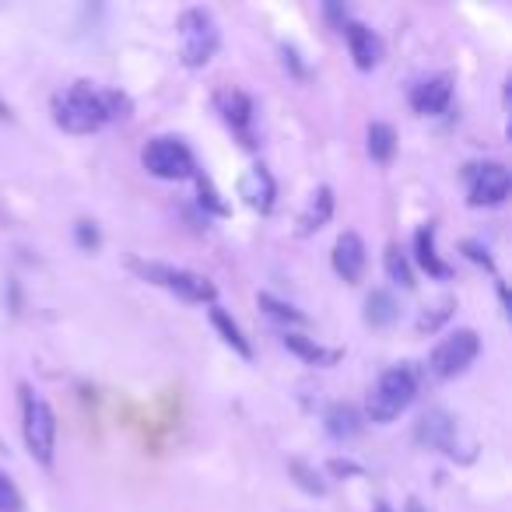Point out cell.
<instances>
[{"label":"cell","mask_w":512,"mask_h":512,"mask_svg":"<svg viewBox=\"0 0 512 512\" xmlns=\"http://www.w3.org/2000/svg\"><path fill=\"white\" fill-rule=\"evenodd\" d=\"M414 253H418V264L425 267L432 278H449V267L442 264L439 253H435V225L418 228V235H414Z\"/></svg>","instance_id":"cell-15"},{"label":"cell","mask_w":512,"mask_h":512,"mask_svg":"<svg viewBox=\"0 0 512 512\" xmlns=\"http://www.w3.org/2000/svg\"><path fill=\"white\" fill-rule=\"evenodd\" d=\"M509 169L498 162H481V165H470L467 169V193H470V204L474 207H491V204H502L509 197Z\"/></svg>","instance_id":"cell-8"},{"label":"cell","mask_w":512,"mask_h":512,"mask_svg":"<svg viewBox=\"0 0 512 512\" xmlns=\"http://www.w3.org/2000/svg\"><path fill=\"white\" fill-rule=\"evenodd\" d=\"M470 253V260H477V264H484V267H491V256H488V249H484L481 253V246H477V242H467V246H463Z\"/></svg>","instance_id":"cell-29"},{"label":"cell","mask_w":512,"mask_h":512,"mask_svg":"<svg viewBox=\"0 0 512 512\" xmlns=\"http://www.w3.org/2000/svg\"><path fill=\"white\" fill-rule=\"evenodd\" d=\"M239 193H242V200L253 207V211L267 214L274 207V179H271V172H267L264 165H253V169L242 176Z\"/></svg>","instance_id":"cell-12"},{"label":"cell","mask_w":512,"mask_h":512,"mask_svg":"<svg viewBox=\"0 0 512 512\" xmlns=\"http://www.w3.org/2000/svg\"><path fill=\"white\" fill-rule=\"evenodd\" d=\"M292 474H295V481H299L306 491H313V495H323V491H327V488H323V481H320V474H313V467H306L302 460L292 463Z\"/></svg>","instance_id":"cell-25"},{"label":"cell","mask_w":512,"mask_h":512,"mask_svg":"<svg viewBox=\"0 0 512 512\" xmlns=\"http://www.w3.org/2000/svg\"><path fill=\"white\" fill-rule=\"evenodd\" d=\"M22 432H25V446H29L32 460L50 467L53 449H57V414H53V407L46 404L39 393H32L29 386H22Z\"/></svg>","instance_id":"cell-2"},{"label":"cell","mask_w":512,"mask_h":512,"mask_svg":"<svg viewBox=\"0 0 512 512\" xmlns=\"http://www.w3.org/2000/svg\"><path fill=\"white\" fill-rule=\"evenodd\" d=\"M344 36H348V46H351V57H355V67L358 71H372L383 57V43L379 36L362 22H348L344 25Z\"/></svg>","instance_id":"cell-10"},{"label":"cell","mask_w":512,"mask_h":512,"mask_svg":"<svg viewBox=\"0 0 512 512\" xmlns=\"http://www.w3.org/2000/svg\"><path fill=\"white\" fill-rule=\"evenodd\" d=\"M211 323H214V327H218V334L225 337V344H232V348L239 351L242 358L253 355V348H249V341H246V337H242V330L235 327V320H228L225 309H214V313H211Z\"/></svg>","instance_id":"cell-20"},{"label":"cell","mask_w":512,"mask_h":512,"mask_svg":"<svg viewBox=\"0 0 512 512\" xmlns=\"http://www.w3.org/2000/svg\"><path fill=\"white\" fill-rule=\"evenodd\" d=\"M449 95H453L449 78H428L411 88V106H414V113H421V116H439L442 109L449 106Z\"/></svg>","instance_id":"cell-13"},{"label":"cell","mask_w":512,"mask_h":512,"mask_svg":"<svg viewBox=\"0 0 512 512\" xmlns=\"http://www.w3.org/2000/svg\"><path fill=\"white\" fill-rule=\"evenodd\" d=\"M260 306L267 309V316H274V320H281V323H306V316L295 313V309L285 306V302H278L274 295H260Z\"/></svg>","instance_id":"cell-23"},{"label":"cell","mask_w":512,"mask_h":512,"mask_svg":"<svg viewBox=\"0 0 512 512\" xmlns=\"http://www.w3.org/2000/svg\"><path fill=\"white\" fill-rule=\"evenodd\" d=\"M477 351H481V337H477L474 330H456V334H449L446 341L432 351V365H428V369L439 379H453V376H460V372H467V365L477 358Z\"/></svg>","instance_id":"cell-7"},{"label":"cell","mask_w":512,"mask_h":512,"mask_svg":"<svg viewBox=\"0 0 512 512\" xmlns=\"http://www.w3.org/2000/svg\"><path fill=\"white\" fill-rule=\"evenodd\" d=\"M365 148H369L372 162H390V158L397 155V130H393L390 123H369V141H365Z\"/></svg>","instance_id":"cell-17"},{"label":"cell","mask_w":512,"mask_h":512,"mask_svg":"<svg viewBox=\"0 0 512 512\" xmlns=\"http://www.w3.org/2000/svg\"><path fill=\"white\" fill-rule=\"evenodd\" d=\"M327 428L334 439H351V435H358V411L351 404H334L327 411Z\"/></svg>","instance_id":"cell-18"},{"label":"cell","mask_w":512,"mask_h":512,"mask_svg":"<svg viewBox=\"0 0 512 512\" xmlns=\"http://www.w3.org/2000/svg\"><path fill=\"white\" fill-rule=\"evenodd\" d=\"M334 271L341 274L344 281H351V285L362 278V271H365V242H362V235H358V232H344L341 239H337Z\"/></svg>","instance_id":"cell-11"},{"label":"cell","mask_w":512,"mask_h":512,"mask_svg":"<svg viewBox=\"0 0 512 512\" xmlns=\"http://www.w3.org/2000/svg\"><path fill=\"white\" fill-rule=\"evenodd\" d=\"M376 512H393V509H390L386 502H379V505H376Z\"/></svg>","instance_id":"cell-30"},{"label":"cell","mask_w":512,"mask_h":512,"mask_svg":"<svg viewBox=\"0 0 512 512\" xmlns=\"http://www.w3.org/2000/svg\"><path fill=\"white\" fill-rule=\"evenodd\" d=\"M449 313H453V302L446 299V302H442L439 309H435L432 316H425V313H421V320H418V330H435V327H439L442 320H446Z\"/></svg>","instance_id":"cell-26"},{"label":"cell","mask_w":512,"mask_h":512,"mask_svg":"<svg viewBox=\"0 0 512 512\" xmlns=\"http://www.w3.org/2000/svg\"><path fill=\"white\" fill-rule=\"evenodd\" d=\"M285 348L288 351H295L299 358H306V362H334V351H323L316 341H309V337H302V334H285Z\"/></svg>","instance_id":"cell-21"},{"label":"cell","mask_w":512,"mask_h":512,"mask_svg":"<svg viewBox=\"0 0 512 512\" xmlns=\"http://www.w3.org/2000/svg\"><path fill=\"white\" fill-rule=\"evenodd\" d=\"M418 439L425 442L428 449H442V453L456 456V418L449 411H442V407L421 414Z\"/></svg>","instance_id":"cell-9"},{"label":"cell","mask_w":512,"mask_h":512,"mask_svg":"<svg viewBox=\"0 0 512 512\" xmlns=\"http://www.w3.org/2000/svg\"><path fill=\"white\" fill-rule=\"evenodd\" d=\"M365 320H369L372 327H386V323L397 320V302H393V295L372 292L369 299H365Z\"/></svg>","instance_id":"cell-19"},{"label":"cell","mask_w":512,"mask_h":512,"mask_svg":"<svg viewBox=\"0 0 512 512\" xmlns=\"http://www.w3.org/2000/svg\"><path fill=\"white\" fill-rule=\"evenodd\" d=\"M78 242H81V246H99V232H95V225L78 221Z\"/></svg>","instance_id":"cell-28"},{"label":"cell","mask_w":512,"mask_h":512,"mask_svg":"<svg viewBox=\"0 0 512 512\" xmlns=\"http://www.w3.org/2000/svg\"><path fill=\"white\" fill-rule=\"evenodd\" d=\"M218 109H221V116H225L228 127H232L246 144H253V130H249V123H253V102H249V95L221 92L218 95Z\"/></svg>","instance_id":"cell-14"},{"label":"cell","mask_w":512,"mask_h":512,"mask_svg":"<svg viewBox=\"0 0 512 512\" xmlns=\"http://www.w3.org/2000/svg\"><path fill=\"white\" fill-rule=\"evenodd\" d=\"M407 512H421V505H418V502H411V509H407Z\"/></svg>","instance_id":"cell-32"},{"label":"cell","mask_w":512,"mask_h":512,"mask_svg":"<svg viewBox=\"0 0 512 512\" xmlns=\"http://www.w3.org/2000/svg\"><path fill=\"white\" fill-rule=\"evenodd\" d=\"M53 120L64 130H71V134H92V130H99L109 120L106 99L92 85L78 81V85L53 95Z\"/></svg>","instance_id":"cell-1"},{"label":"cell","mask_w":512,"mask_h":512,"mask_svg":"<svg viewBox=\"0 0 512 512\" xmlns=\"http://www.w3.org/2000/svg\"><path fill=\"white\" fill-rule=\"evenodd\" d=\"M141 162L158 179H186L197 169L193 165V151L183 141H176V137H155V141H148L141 151Z\"/></svg>","instance_id":"cell-6"},{"label":"cell","mask_w":512,"mask_h":512,"mask_svg":"<svg viewBox=\"0 0 512 512\" xmlns=\"http://www.w3.org/2000/svg\"><path fill=\"white\" fill-rule=\"evenodd\" d=\"M414 393H418V379H414L411 365L386 369L383 376H379L376 390L369 393V404H365V411H369V418L379 421V425H390L400 411H407V404L414 400Z\"/></svg>","instance_id":"cell-3"},{"label":"cell","mask_w":512,"mask_h":512,"mask_svg":"<svg viewBox=\"0 0 512 512\" xmlns=\"http://www.w3.org/2000/svg\"><path fill=\"white\" fill-rule=\"evenodd\" d=\"M330 214H334V190H330V186H320V190L313 193V200H309L306 214H302V232L323 228L330 221Z\"/></svg>","instance_id":"cell-16"},{"label":"cell","mask_w":512,"mask_h":512,"mask_svg":"<svg viewBox=\"0 0 512 512\" xmlns=\"http://www.w3.org/2000/svg\"><path fill=\"white\" fill-rule=\"evenodd\" d=\"M386 274H390L397 285H404V288H411L414 285V278H411V264H407V256L400 253V246H390L386 249Z\"/></svg>","instance_id":"cell-22"},{"label":"cell","mask_w":512,"mask_h":512,"mask_svg":"<svg viewBox=\"0 0 512 512\" xmlns=\"http://www.w3.org/2000/svg\"><path fill=\"white\" fill-rule=\"evenodd\" d=\"M197 186H200V200H207V207H211V211H218V214H225V211H228V207H225V204H221V200H218V193H214V186L207 183L204 176L197 179Z\"/></svg>","instance_id":"cell-27"},{"label":"cell","mask_w":512,"mask_h":512,"mask_svg":"<svg viewBox=\"0 0 512 512\" xmlns=\"http://www.w3.org/2000/svg\"><path fill=\"white\" fill-rule=\"evenodd\" d=\"M134 271L141 274L144 281H151V285L169 288V292L179 295L183 302H211L214 299V285L193 271H179V267H169V264H144V260H134Z\"/></svg>","instance_id":"cell-5"},{"label":"cell","mask_w":512,"mask_h":512,"mask_svg":"<svg viewBox=\"0 0 512 512\" xmlns=\"http://www.w3.org/2000/svg\"><path fill=\"white\" fill-rule=\"evenodd\" d=\"M179 43H183V64L186 67H204L218 50V25H214L211 11L190 8L179 15Z\"/></svg>","instance_id":"cell-4"},{"label":"cell","mask_w":512,"mask_h":512,"mask_svg":"<svg viewBox=\"0 0 512 512\" xmlns=\"http://www.w3.org/2000/svg\"><path fill=\"white\" fill-rule=\"evenodd\" d=\"M22 491L15 488L8 474H0V512H22Z\"/></svg>","instance_id":"cell-24"},{"label":"cell","mask_w":512,"mask_h":512,"mask_svg":"<svg viewBox=\"0 0 512 512\" xmlns=\"http://www.w3.org/2000/svg\"><path fill=\"white\" fill-rule=\"evenodd\" d=\"M4 116H8V106H4V102H0V120H4Z\"/></svg>","instance_id":"cell-31"}]
</instances>
